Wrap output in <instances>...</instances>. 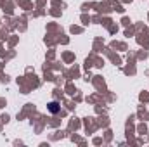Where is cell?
<instances>
[{
	"instance_id": "cell-1",
	"label": "cell",
	"mask_w": 149,
	"mask_h": 147,
	"mask_svg": "<svg viewBox=\"0 0 149 147\" xmlns=\"http://www.w3.org/2000/svg\"><path fill=\"white\" fill-rule=\"evenodd\" d=\"M49 111H50V112H57V111H59V104H57V102H50V104H49Z\"/></svg>"
}]
</instances>
